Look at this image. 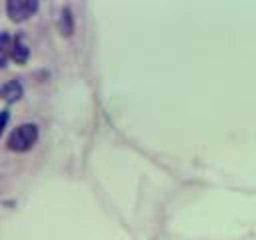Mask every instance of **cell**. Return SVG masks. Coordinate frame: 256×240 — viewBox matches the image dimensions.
I'll list each match as a JSON object with an SVG mask.
<instances>
[{"label":"cell","mask_w":256,"mask_h":240,"mask_svg":"<svg viewBox=\"0 0 256 240\" xmlns=\"http://www.w3.org/2000/svg\"><path fill=\"white\" fill-rule=\"evenodd\" d=\"M38 140V126L36 124H20L8 136V150L12 152H28Z\"/></svg>","instance_id":"obj_1"},{"label":"cell","mask_w":256,"mask_h":240,"mask_svg":"<svg viewBox=\"0 0 256 240\" xmlns=\"http://www.w3.org/2000/svg\"><path fill=\"white\" fill-rule=\"evenodd\" d=\"M38 10V0H6V14L12 22H26Z\"/></svg>","instance_id":"obj_2"},{"label":"cell","mask_w":256,"mask_h":240,"mask_svg":"<svg viewBox=\"0 0 256 240\" xmlns=\"http://www.w3.org/2000/svg\"><path fill=\"white\" fill-rule=\"evenodd\" d=\"M22 94H24V88H22V84L18 80H8V82H4L0 86V98L4 102H8V104L18 102L22 98Z\"/></svg>","instance_id":"obj_3"},{"label":"cell","mask_w":256,"mask_h":240,"mask_svg":"<svg viewBox=\"0 0 256 240\" xmlns=\"http://www.w3.org/2000/svg\"><path fill=\"white\" fill-rule=\"evenodd\" d=\"M28 56H30V48H28V44L24 42V38H22V36L12 38L10 58H12L16 64H26V62H28Z\"/></svg>","instance_id":"obj_4"},{"label":"cell","mask_w":256,"mask_h":240,"mask_svg":"<svg viewBox=\"0 0 256 240\" xmlns=\"http://www.w3.org/2000/svg\"><path fill=\"white\" fill-rule=\"evenodd\" d=\"M10 48H12V36L2 32L0 34V68H6V62L10 58Z\"/></svg>","instance_id":"obj_5"},{"label":"cell","mask_w":256,"mask_h":240,"mask_svg":"<svg viewBox=\"0 0 256 240\" xmlns=\"http://www.w3.org/2000/svg\"><path fill=\"white\" fill-rule=\"evenodd\" d=\"M60 32L64 34V36H70L72 32H74V18H72V12L68 10V8H64L62 10V14H60Z\"/></svg>","instance_id":"obj_6"},{"label":"cell","mask_w":256,"mask_h":240,"mask_svg":"<svg viewBox=\"0 0 256 240\" xmlns=\"http://www.w3.org/2000/svg\"><path fill=\"white\" fill-rule=\"evenodd\" d=\"M8 120H10L8 110H0V136H2V132H4V128H6V124H8Z\"/></svg>","instance_id":"obj_7"}]
</instances>
